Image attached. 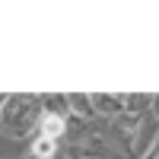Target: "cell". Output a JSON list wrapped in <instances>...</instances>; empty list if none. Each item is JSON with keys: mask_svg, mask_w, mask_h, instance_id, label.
<instances>
[{"mask_svg": "<svg viewBox=\"0 0 159 159\" xmlns=\"http://www.w3.org/2000/svg\"><path fill=\"white\" fill-rule=\"evenodd\" d=\"M153 105V96H124V115H143Z\"/></svg>", "mask_w": 159, "mask_h": 159, "instance_id": "ba28073f", "label": "cell"}, {"mask_svg": "<svg viewBox=\"0 0 159 159\" xmlns=\"http://www.w3.org/2000/svg\"><path fill=\"white\" fill-rule=\"evenodd\" d=\"M42 137L48 140H61L64 134H67V118H57V115H42Z\"/></svg>", "mask_w": 159, "mask_h": 159, "instance_id": "5b68a950", "label": "cell"}, {"mask_svg": "<svg viewBox=\"0 0 159 159\" xmlns=\"http://www.w3.org/2000/svg\"><path fill=\"white\" fill-rule=\"evenodd\" d=\"M92 108L96 115H108V118H121L124 115V96H108V92H92Z\"/></svg>", "mask_w": 159, "mask_h": 159, "instance_id": "3957f363", "label": "cell"}, {"mask_svg": "<svg viewBox=\"0 0 159 159\" xmlns=\"http://www.w3.org/2000/svg\"><path fill=\"white\" fill-rule=\"evenodd\" d=\"M42 96H10L0 105V130L13 140H22L32 134L35 124H42Z\"/></svg>", "mask_w": 159, "mask_h": 159, "instance_id": "6da1fadb", "label": "cell"}, {"mask_svg": "<svg viewBox=\"0 0 159 159\" xmlns=\"http://www.w3.org/2000/svg\"><path fill=\"white\" fill-rule=\"evenodd\" d=\"M54 159H70V156H67V153H57V156H54Z\"/></svg>", "mask_w": 159, "mask_h": 159, "instance_id": "8fae6325", "label": "cell"}, {"mask_svg": "<svg viewBox=\"0 0 159 159\" xmlns=\"http://www.w3.org/2000/svg\"><path fill=\"white\" fill-rule=\"evenodd\" d=\"M42 108H45V115H57V118H67L70 115L67 96H42Z\"/></svg>", "mask_w": 159, "mask_h": 159, "instance_id": "8992f818", "label": "cell"}, {"mask_svg": "<svg viewBox=\"0 0 159 159\" xmlns=\"http://www.w3.org/2000/svg\"><path fill=\"white\" fill-rule=\"evenodd\" d=\"M150 108H153V115L159 118V96H153V105H150Z\"/></svg>", "mask_w": 159, "mask_h": 159, "instance_id": "30bf717a", "label": "cell"}, {"mask_svg": "<svg viewBox=\"0 0 159 159\" xmlns=\"http://www.w3.org/2000/svg\"><path fill=\"white\" fill-rule=\"evenodd\" d=\"M140 159H159V134H156V140H153V147H150L147 153H143Z\"/></svg>", "mask_w": 159, "mask_h": 159, "instance_id": "9c48e42d", "label": "cell"}, {"mask_svg": "<svg viewBox=\"0 0 159 159\" xmlns=\"http://www.w3.org/2000/svg\"><path fill=\"white\" fill-rule=\"evenodd\" d=\"M67 105H70V115H73V118H83V121L96 118V108H92V99H89V96L70 92V96H67Z\"/></svg>", "mask_w": 159, "mask_h": 159, "instance_id": "277c9868", "label": "cell"}, {"mask_svg": "<svg viewBox=\"0 0 159 159\" xmlns=\"http://www.w3.org/2000/svg\"><path fill=\"white\" fill-rule=\"evenodd\" d=\"M140 124H143V115H121V118L111 121V137L121 143V150H134Z\"/></svg>", "mask_w": 159, "mask_h": 159, "instance_id": "7a4b0ae2", "label": "cell"}, {"mask_svg": "<svg viewBox=\"0 0 159 159\" xmlns=\"http://www.w3.org/2000/svg\"><path fill=\"white\" fill-rule=\"evenodd\" d=\"M76 159H83V156H76Z\"/></svg>", "mask_w": 159, "mask_h": 159, "instance_id": "7c38bea8", "label": "cell"}, {"mask_svg": "<svg viewBox=\"0 0 159 159\" xmlns=\"http://www.w3.org/2000/svg\"><path fill=\"white\" fill-rule=\"evenodd\" d=\"M57 156V140H48L38 134V140L32 143V159H54Z\"/></svg>", "mask_w": 159, "mask_h": 159, "instance_id": "52a82bcc", "label": "cell"}]
</instances>
